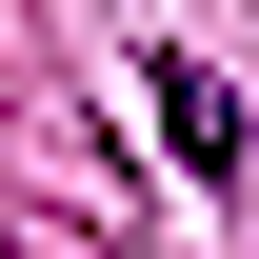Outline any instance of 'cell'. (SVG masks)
<instances>
[{
  "label": "cell",
  "mask_w": 259,
  "mask_h": 259,
  "mask_svg": "<svg viewBox=\"0 0 259 259\" xmlns=\"http://www.w3.org/2000/svg\"><path fill=\"white\" fill-rule=\"evenodd\" d=\"M160 140H180V160H199V180H239V100H220V80H199V60H160Z\"/></svg>",
  "instance_id": "cell-1"
},
{
  "label": "cell",
  "mask_w": 259,
  "mask_h": 259,
  "mask_svg": "<svg viewBox=\"0 0 259 259\" xmlns=\"http://www.w3.org/2000/svg\"><path fill=\"white\" fill-rule=\"evenodd\" d=\"M0 259H40V239H0Z\"/></svg>",
  "instance_id": "cell-2"
}]
</instances>
